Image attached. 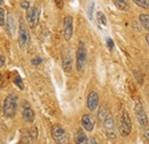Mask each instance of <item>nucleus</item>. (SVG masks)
I'll return each instance as SVG.
<instances>
[{
  "instance_id": "15",
  "label": "nucleus",
  "mask_w": 149,
  "mask_h": 144,
  "mask_svg": "<svg viewBox=\"0 0 149 144\" xmlns=\"http://www.w3.org/2000/svg\"><path fill=\"white\" fill-rule=\"evenodd\" d=\"M6 24H7V30H8L9 35H14V31H15L14 17H13V15L10 13H8V15H7V22H6Z\"/></svg>"
},
{
  "instance_id": "31",
  "label": "nucleus",
  "mask_w": 149,
  "mask_h": 144,
  "mask_svg": "<svg viewBox=\"0 0 149 144\" xmlns=\"http://www.w3.org/2000/svg\"><path fill=\"white\" fill-rule=\"evenodd\" d=\"M145 136H146L147 141L149 142V129H146V130H145Z\"/></svg>"
},
{
  "instance_id": "5",
  "label": "nucleus",
  "mask_w": 149,
  "mask_h": 144,
  "mask_svg": "<svg viewBox=\"0 0 149 144\" xmlns=\"http://www.w3.org/2000/svg\"><path fill=\"white\" fill-rule=\"evenodd\" d=\"M103 127H104V132H106V134L109 138H115L116 137L115 123H113V118H112L111 113H107V116L104 117Z\"/></svg>"
},
{
  "instance_id": "10",
  "label": "nucleus",
  "mask_w": 149,
  "mask_h": 144,
  "mask_svg": "<svg viewBox=\"0 0 149 144\" xmlns=\"http://www.w3.org/2000/svg\"><path fill=\"white\" fill-rule=\"evenodd\" d=\"M63 25H64V39L69 41L72 37V31H74V29H72V17L71 16H65Z\"/></svg>"
},
{
  "instance_id": "17",
  "label": "nucleus",
  "mask_w": 149,
  "mask_h": 144,
  "mask_svg": "<svg viewBox=\"0 0 149 144\" xmlns=\"http://www.w3.org/2000/svg\"><path fill=\"white\" fill-rule=\"evenodd\" d=\"M139 19H140L141 25H142L147 31H149V15L148 14H141V15L139 16Z\"/></svg>"
},
{
  "instance_id": "8",
  "label": "nucleus",
  "mask_w": 149,
  "mask_h": 144,
  "mask_svg": "<svg viewBox=\"0 0 149 144\" xmlns=\"http://www.w3.org/2000/svg\"><path fill=\"white\" fill-rule=\"evenodd\" d=\"M134 112H135V116H136V119L140 123V125L142 127H147L148 126V119H147V114L143 110V107L141 103H136L134 105Z\"/></svg>"
},
{
  "instance_id": "22",
  "label": "nucleus",
  "mask_w": 149,
  "mask_h": 144,
  "mask_svg": "<svg viewBox=\"0 0 149 144\" xmlns=\"http://www.w3.org/2000/svg\"><path fill=\"white\" fill-rule=\"evenodd\" d=\"M14 82H15V85L19 87V89H23V84H22V79H21V77H19V74H15V80H14Z\"/></svg>"
},
{
  "instance_id": "24",
  "label": "nucleus",
  "mask_w": 149,
  "mask_h": 144,
  "mask_svg": "<svg viewBox=\"0 0 149 144\" xmlns=\"http://www.w3.org/2000/svg\"><path fill=\"white\" fill-rule=\"evenodd\" d=\"M21 7H22L23 9H29V8H30V3H29V1H26V0L22 1V2H21Z\"/></svg>"
},
{
  "instance_id": "18",
  "label": "nucleus",
  "mask_w": 149,
  "mask_h": 144,
  "mask_svg": "<svg viewBox=\"0 0 149 144\" xmlns=\"http://www.w3.org/2000/svg\"><path fill=\"white\" fill-rule=\"evenodd\" d=\"M96 18H97V22L102 25H107V18L104 16V14L102 12H97L96 13Z\"/></svg>"
},
{
  "instance_id": "9",
  "label": "nucleus",
  "mask_w": 149,
  "mask_h": 144,
  "mask_svg": "<svg viewBox=\"0 0 149 144\" xmlns=\"http://www.w3.org/2000/svg\"><path fill=\"white\" fill-rule=\"evenodd\" d=\"M22 114H23V119L26 123H32L35 120V112L26 102H24L22 105Z\"/></svg>"
},
{
  "instance_id": "14",
  "label": "nucleus",
  "mask_w": 149,
  "mask_h": 144,
  "mask_svg": "<svg viewBox=\"0 0 149 144\" xmlns=\"http://www.w3.org/2000/svg\"><path fill=\"white\" fill-rule=\"evenodd\" d=\"M74 143L76 144H88V138L83 130H77L74 133Z\"/></svg>"
},
{
  "instance_id": "23",
  "label": "nucleus",
  "mask_w": 149,
  "mask_h": 144,
  "mask_svg": "<svg viewBox=\"0 0 149 144\" xmlns=\"http://www.w3.org/2000/svg\"><path fill=\"white\" fill-rule=\"evenodd\" d=\"M104 110H106V109H104V107H101V108H100V111H99V114H97V118H99L100 120L104 119V117L107 116V114H106V116H103V113H106V111H104Z\"/></svg>"
},
{
  "instance_id": "34",
  "label": "nucleus",
  "mask_w": 149,
  "mask_h": 144,
  "mask_svg": "<svg viewBox=\"0 0 149 144\" xmlns=\"http://www.w3.org/2000/svg\"><path fill=\"white\" fill-rule=\"evenodd\" d=\"M1 3H2V0H0V5H1Z\"/></svg>"
},
{
  "instance_id": "1",
  "label": "nucleus",
  "mask_w": 149,
  "mask_h": 144,
  "mask_svg": "<svg viewBox=\"0 0 149 144\" xmlns=\"http://www.w3.org/2000/svg\"><path fill=\"white\" fill-rule=\"evenodd\" d=\"M118 129L122 136H129L132 129V121L130 114L125 109H120L118 113Z\"/></svg>"
},
{
  "instance_id": "16",
  "label": "nucleus",
  "mask_w": 149,
  "mask_h": 144,
  "mask_svg": "<svg viewBox=\"0 0 149 144\" xmlns=\"http://www.w3.org/2000/svg\"><path fill=\"white\" fill-rule=\"evenodd\" d=\"M113 3L116 5V7L120 10H127L130 8L129 6V1L127 0H112Z\"/></svg>"
},
{
  "instance_id": "13",
  "label": "nucleus",
  "mask_w": 149,
  "mask_h": 144,
  "mask_svg": "<svg viewBox=\"0 0 149 144\" xmlns=\"http://www.w3.org/2000/svg\"><path fill=\"white\" fill-rule=\"evenodd\" d=\"M81 125L83 127L87 130V132H92L94 128V119L91 114H84L81 118Z\"/></svg>"
},
{
  "instance_id": "4",
  "label": "nucleus",
  "mask_w": 149,
  "mask_h": 144,
  "mask_svg": "<svg viewBox=\"0 0 149 144\" xmlns=\"http://www.w3.org/2000/svg\"><path fill=\"white\" fill-rule=\"evenodd\" d=\"M52 137L55 141L56 144H68L69 143V136L68 133L64 130V128L58 125L52 127Z\"/></svg>"
},
{
  "instance_id": "25",
  "label": "nucleus",
  "mask_w": 149,
  "mask_h": 144,
  "mask_svg": "<svg viewBox=\"0 0 149 144\" xmlns=\"http://www.w3.org/2000/svg\"><path fill=\"white\" fill-rule=\"evenodd\" d=\"M41 62H42V60H41L40 57H35V58L31 61V63H32L33 65H39Z\"/></svg>"
},
{
  "instance_id": "33",
  "label": "nucleus",
  "mask_w": 149,
  "mask_h": 144,
  "mask_svg": "<svg viewBox=\"0 0 149 144\" xmlns=\"http://www.w3.org/2000/svg\"><path fill=\"white\" fill-rule=\"evenodd\" d=\"M146 41H147V44H148V46H149V35L146 36Z\"/></svg>"
},
{
  "instance_id": "3",
  "label": "nucleus",
  "mask_w": 149,
  "mask_h": 144,
  "mask_svg": "<svg viewBox=\"0 0 149 144\" xmlns=\"http://www.w3.org/2000/svg\"><path fill=\"white\" fill-rule=\"evenodd\" d=\"M86 58H87V52L85 48V45L83 41H80L78 44V48H77V53H76V61H77V71L81 72L85 68L86 64Z\"/></svg>"
},
{
  "instance_id": "32",
  "label": "nucleus",
  "mask_w": 149,
  "mask_h": 144,
  "mask_svg": "<svg viewBox=\"0 0 149 144\" xmlns=\"http://www.w3.org/2000/svg\"><path fill=\"white\" fill-rule=\"evenodd\" d=\"M91 144H99V143H97V142H96L94 138H91Z\"/></svg>"
},
{
  "instance_id": "12",
  "label": "nucleus",
  "mask_w": 149,
  "mask_h": 144,
  "mask_svg": "<svg viewBox=\"0 0 149 144\" xmlns=\"http://www.w3.org/2000/svg\"><path fill=\"white\" fill-rule=\"evenodd\" d=\"M62 68L65 72H70L72 69V58L69 52H65L62 55Z\"/></svg>"
},
{
  "instance_id": "30",
  "label": "nucleus",
  "mask_w": 149,
  "mask_h": 144,
  "mask_svg": "<svg viewBox=\"0 0 149 144\" xmlns=\"http://www.w3.org/2000/svg\"><path fill=\"white\" fill-rule=\"evenodd\" d=\"M93 6H94V3H92L91 7H90V10H88V15H90V18H91V19H92V9H93Z\"/></svg>"
},
{
  "instance_id": "6",
  "label": "nucleus",
  "mask_w": 149,
  "mask_h": 144,
  "mask_svg": "<svg viewBox=\"0 0 149 144\" xmlns=\"http://www.w3.org/2000/svg\"><path fill=\"white\" fill-rule=\"evenodd\" d=\"M39 16H40V9L38 7H31L26 10V21L31 28H35L38 24Z\"/></svg>"
},
{
  "instance_id": "26",
  "label": "nucleus",
  "mask_w": 149,
  "mask_h": 144,
  "mask_svg": "<svg viewBox=\"0 0 149 144\" xmlns=\"http://www.w3.org/2000/svg\"><path fill=\"white\" fill-rule=\"evenodd\" d=\"M107 46H108L109 49H112V48H113V41H112L111 38H108V39H107Z\"/></svg>"
},
{
  "instance_id": "20",
  "label": "nucleus",
  "mask_w": 149,
  "mask_h": 144,
  "mask_svg": "<svg viewBox=\"0 0 149 144\" xmlns=\"http://www.w3.org/2000/svg\"><path fill=\"white\" fill-rule=\"evenodd\" d=\"M6 24V13L5 9L0 7V26H3Z\"/></svg>"
},
{
  "instance_id": "21",
  "label": "nucleus",
  "mask_w": 149,
  "mask_h": 144,
  "mask_svg": "<svg viewBox=\"0 0 149 144\" xmlns=\"http://www.w3.org/2000/svg\"><path fill=\"white\" fill-rule=\"evenodd\" d=\"M29 135H30V137H31V138L36 140V138L38 137L37 127H31V128H30V130H29Z\"/></svg>"
},
{
  "instance_id": "2",
  "label": "nucleus",
  "mask_w": 149,
  "mask_h": 144,
  "mask_svg": "<svg viewBox=\"0 0 149 144\" xmlns=\"http://www.w3.org/2000/svg\"><path fill=\"white\" fill-rule=\"evenodd\" d=\"M2 110H3V114L7 118L14 117L16 113V110H17V96L14 94L8 95L3 101Z\"/></svg>"
},
{
  "instance_id": "29",
  "label": "nucleus",
  "mask_w": 149,
  "mask_h": 144,
  "mask_svg": "<svg viewBox=\"0 0 149 144\" xmlns=\"http://www.w3.org/2000/svg\"><path fill=\"white\" fill-rule=\"evenodd\" d=\"M3 84H5V79H3V77H2V74L0 73V88L3 86Z\"/></svg>"
},
{
  "instance_id": "7",
  "label": "nucleus",
  "mask_w": 149,
  "mask_h": 144,
  "mask_svg": "<svg viewBox=\"0 0 149 144\" xmlns=\"http://www.w3.org/2000/svg\"><path fill=\"white\" fill-rule=\"evenodd\" d=\"M29 39H30V36H29V31L24 24V22L21 19L19 21V44L22 48L26 47V45L29 44Z\"/></svg>"
},
{
  "instance_id": "19",
  "label": "nucleus",
  "mask_w": 149,
  "mask_h": 144,
  "mask_svg": "<svg viewBox=\"0 0 149 144\" xmlns=\"http://www.w3.org/2000/svg\"><path fill=\"white\" fill-rule=\"evenodd\" d=\"M134 3H136L138 6L145 8V9H149V0H133Z\"/></svg>"
},
{
  "instance_id": "11",
  "label": "nucleus",
  "mask_w": 149,
  "mask_h": 144,
  "mask_svg": "<svg viewBox=\"0 0 149 144\" xmlns=\"http://www.w3.org/2000/svg\"><path fill=\"white\" fill-rule=\"evenodd\" d=\"M99 104V95L96 91H91L87 96V108L90 109L91 111H94L95 109L97 108Z\"/></svg>"
},
{
  "instance_id": "27",
  "label": "nucleus",
  "mask_w": 149,
  "mask_h": 144,
  "mask_svg": "<svg viewBox=\"0 0 149 144\" xmlns=\"http://www.w3.org/2000/svg\"><path fill=\"white\" fill-rule=\"evenodd\" d=\"M56 3V6L58 7V8H62L63 7V0H54Z\"/></svg>"
},
{
  "instance_id": "28",
  "label": "nucleus",
  "mask_w": 149,
  "mask_h": 144,
  "mask_svg": "<svg viewBox=\"0 0 149 144\" xmlns=\"http://www.w3.org/2000/svg\"><path fill=\"white\" fill-rule=\"evenodd\" d=\"M5 63H6V60H5V57H3L2 55H0V68H2V66L5 65Z\"/></svg>"
}]
</instances>
